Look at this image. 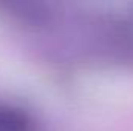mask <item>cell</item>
<instances>
[{
    "instance_id": "1",
    "label": "cell",
    "mask_w": 133,
    "mask_h": 131,
    "mask_svg": "<svg viewBox=\"0 0 133 131\" xmlns=\"http://www.w3.org/2000/svg\"><path fill=\"white\" fill-rule=\"evenodd\" d=\"M0 131H36V120L23 106L0 100Z\"/></svg>"
}]
</instances>
